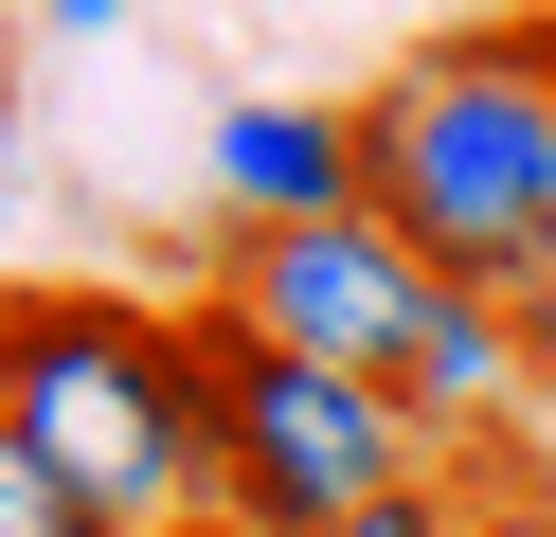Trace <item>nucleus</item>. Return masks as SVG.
Segmentation results:
<instances>
[{"mask_svg":"<svg viewBox=\"0 0 556 537\" xmlns=\"http://www.w3.org/2000/svg\"><path fill=\"white\" fill-rule=\"evenodd\" d=\"M359 215L448 286H520L556 251V0H484L359 72Z\"/></svg>","mask_w":556,"mask_h":537,"instance_id":"f257e3e1","label":"nucleus"},{"mask_svg":"<svg viewBox=\"0 0 556 537\" xmlns=\"http://www.w3.org/2000/svg\"><path fill=\"white\" fill-rule=\"evenodd\" d=\"M0 430L126 537L216 520V358H198V305H144L109 269H18L0 286Z\"/></svg>","mask_w":556,"mask_h":537,"instance_id":"f03ea898","label":"nucleus"},{"mask_svg":"<svg viewBox=\"0 0 556 537\" xmlns=\"http://www.w3.org/2000/svg\"><path fill=\"white\" fill-rule=\"evenodd\" d=\"M198 358H216V520H252V537H341L359 501H395V484L448 465L395 376L269 341L233 286H198Z\"/></svg>","mask_w":556,"mask_h":537,"instance_id":"7ed1b4c3","label":"nucleus"},{"mask_svg":"<svg viewBox=\"0 0 556 537\" xmlns=\"http://www.w3.org/2000/svg\"><path fill=\"white\" fill-rule=\"evenodd\" d=\"M198 286H233V305H252L269 341H305V358L395 376L413 305H431V251H413L395 215H216V233H198Z\"/></svg>","mask_w":556,"mask_h":537,"instance_id":"20e7f679","label":"nucleus"},{"mask_svg":"<svg viewBox=\"0 0 556 537\" xmlns=\"http://www.w3.org/2000/svg\"><path fill=\"white\" fill-rule=\"evenodd\" d=\"M216 197L233 215H359V90H233Z\"/></svg>","mask_w":556,"mask_h":537,"instance_id":"39448f33","label":"nucleus"},{"mask_svg":"<svg viewBox=\"0 0 556 537\" xmlns=\"http://www.w3.org/2000/svg\"><path fill=\"white\" fill-rule=\"evenodd\" d=\"M467 465V537H556V430H503V448H448Z\"/></svg>","mask_w":556,"mask_h":537,"instance_id":"423d86ee","label":"nucleus"},{"mask_svg":"<svg viewBox=\"0 0 556 537\" xmlns=\"http://www.w3.org/2000/svg\"><path fill=\"white\" fill-rule=\"evenodd\" d=\"M0 537H126V520H90V501L54 484V465L18 448V430H0Z\"/></svg>","mask_w":556,"mask_h":537,"instance_id":"0eeeda50","label":"nucleus"},{"mask_svg":"<svg viewBox=\"0 0 556 537\" xmlns=\"http://www.w3.org/2000/svg\"><path fill=\"white\" fill-rule=\"evenodd\" d=\"M341 537H467V465H431V484H395V501H359Z\"/></svg>","mask_w":556,"mask_h":537,"instance_id":"6e6552de","label":"nucleus"},{"mask_svg":"<svg viewBox=\"0 0 556 537\" xmlns=\"http://www.w3.org/2000/svg\"><path fill=\"white\" fill-rule=\"evenodd\" d=\"M503 322H520V358H539V430H556V251L503 286Z\"/></svg>","mask_w":556,"mask_h":537,"instance_id":"1a4fd4ad","label":"nucleus"},{"mask_svg":"<svg viewBox=\"0 0 556 537\" xmlns=\"http://www.w3.org/2000/svg\"><path fill=\"white\" fill-rule=\"evenodd\" d=\"M37 18H54V36H109V18H126V0H37Z\"/></svg>","mask_w":556,"mask_h":537,"instance_id":"9d476101","label":"nucleus"},{"mask_svg":"<svg viewBox=\"0 0 556 537\" xmlns=\"http://www.w3.org/2000/svg\"><path fill=\"white\" fill-rule=\"evenodd\" d=\"M162 537H252V520H162Z\"/></svg>","mask_w":556,"mask_h":537,"instance_id":"9b49d317","label":"nucleus"}]
</instances>
